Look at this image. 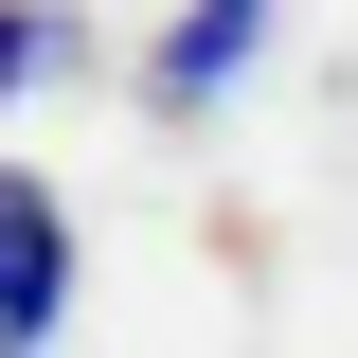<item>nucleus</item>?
Masks as SVG:
<instances>
[{
  "mask_svg": "<svg viewBox=\"0 0 358 358\" xmlns=\"http://www.w3.org/2000/svg\"><path fill=\"white\" fill-rule=\"evenodd\" d=\"M54 322H72V215L36 162H0V341H54Z\"/></svg>",
  "mask_w": 358,
  "mask_h": 358,
  "instance_id": "nucleus-1",
  "label": "nucleus"
},
{
  "mask_svg": "<svg viewBox=\"0 0 358 358\" xmlns=\"http://www.w3.org/2000/svg\"><path fill=\"white\" fill-rule=\"evenodd\" d=\"M251 36H268V0H179L162 90H179V108H197V90H233V72H251Z\"/></svg>",
  "mask_w": 358,
  "mask_h": 358,
  "instance_id": "nucleus-2",
  "label": "nucleus"
},
{
  "mask_svg": "<svg viewBox=\"0 0 358 358\" xmlns=\"http://www.w3.org/2000/svg\"><path fill=\"white\" fill-rule=\"evenodd\" d=\"M54 36H72L54 0H0V90H36V72H54Z\"/></svg>",
  "mask_w": 358,
  "mask_h": 358,
  "instance_id": "nucleus-3",
  "label": "nucleus"
}]
</instances>
